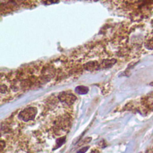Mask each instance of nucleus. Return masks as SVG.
<instances>
[{"label":"nucleus","mask_w":153,"mask_h":153,"mask_svg":"<svg viewBox=\"0 0 153 153\" xmlns=\"http://www.w3.org/2000/svg\"><path fill=\"white\" fill-rule=\"evenodd\" d=\"M36 114V110L35 108L29 107L20 112L19 117L24 122H28L29 120H34Z\"/></svg>","instance_id":"f257e3e1"},{"label":"nucleus","mask_w":153,"mask_h":153,"mask_svg":"<svg viewBox=\"0 0 153 153\" xmlns=\"http://www.w3.org/2000/svg\"><path fill=\"white\" fill-rule=\"evenodd\" d=\"M59 98L61 101L65 102L68 104L72 103V102L75 99V98L74 96L73 95L69 94H63L59 96Z\"/></svg>","instance_id":"f03ea898"},{"label":"nucleus","mask_w":153,"mask_h":153,"mask_svg":"<svg viewBox=\"0 0 153 153\" xmlns=\"http://www.w3.org/2000/svg\"><path fill=\"white\" fill-rule=\"evenodd\" d=\"M144 103L149 109L153 110V92L145 98Z\"/></svg>","instance_id":"7ed1b4c3"},{"label":"nucleus","mask_w":153,"mask_h":153,"mask_svg":"<svg viewBox=\"0 0 153 153\" xmlns=\"http://www.w3.org/2000/svg\"><path fill=\"white\" fill-rule=\"evenodd\" d=\"M75 91L76 93H78L80 95H84L86 94L88 91L89 89L85 86H78L75 88Z\"/></svg>","instance_id":"20e7f679"},{"label":"nucleus","mask_w":153,"mask_h":153,"mask_svg":"<svg viewBox=\"0 0 153 153\" xmlns=\"http://www.w3.org/2000/svg\"><path fill=\"white\" fill-rule=\"evenodd\" d=\"M65 137L63 138H60V139H59L57 141V146L56 147V148H57L63 144V142H65Z\"/></svg>","instance_id":"39448f33"},{"label":"nucleus","mask_w":153,"mask_h":153,"mask_svg":"<svg viewBox=\"0 0 153 153\" xmlns=\"http://www.w3.org/2000/svg\"><path fill=\"white\" fill-rule=\"evenodd\" d=\"M88 148H89V146H87V147L83 148L80 149L79 151H78L77 153H85V152L87 151Z\"/></svg>","instance_id":"423d86ee"},{"label":"nucleus","mask_w":153,"mask_h":153,"mask_svg":"<svg viewBox=\"0 0 153 153\" xmlns=\"http://www.w3.org/2000/svg\"><path fill=\"white\" fill-rule=\"evenodd\" d=\"M90 153H99L98 151H96V150H94V151H93L92 152H90Z\"/></svg>","instance_id":"0eeeda50"},{"label":"nucleus","mask_w":153,"mask_h":153,"mask_svg":"<svg viewBox=\"0 0 153 153\" xmlns=\"http://www.w3.org/2000/svg\"><path fill=\"white\" fill-rule=\"evenodd\" d=\"M150 85H151V86H153V82H152V83H150Z\"/></svg>","instance_id":"6e6552de"}]
</instances>
